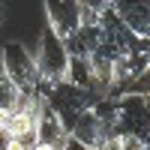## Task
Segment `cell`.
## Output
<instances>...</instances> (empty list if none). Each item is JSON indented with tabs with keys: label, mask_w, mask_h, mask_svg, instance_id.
Masks as SVG:
<instances>
[{
	"label": "cell",
	"mask_w": 150,
	"mask_h": 150,
	"mask_svg": "<svg viewBox=\"0 0 150 150\" xmlns=\"http://www.w3.org/2000/svg\"><path fill=\"white\" fill-rule=\"evenodd\" d=\"M36 69H39V90H48L54 84H66L69 81V57H66V45L57 39L51 30H42L39 36V48H36Z\"/></svg>",
	"instance_id": "6da1fadb"
},
{
	"label": "cell",
	"mask_w": 150,
	"mask_h": 150,
	"mask_svg": "<svg viewBox=\"0 0 150 150\" xmlns=\"http://www.w3.org/2000/svg\"><path fill=\"white\" fill-rule=\"evenodd\" d=\"M45 99H48V105L54 108V114L63 120V126L69 129L75 117L81 114V111L87 108H93L102 96H96L93 90H84V87H75V84H54V87H48V90H39Z\"/></svg>",
	"instance_id": "7a4b0ae2"
},
{
	"label": "cell",
	"mask_w": 150,
	"mask_h": 150,
	"mask_svg": "<svg viewBox=\"0 0 150 150\" xmlns=\"http://www.w3.org/2000/svg\"><path fill=\"white\" fill-rule=\"evenodd\" d=\"M3 75L18 87L21 96H39V69L24 45L9 42L3 48Z\"/></svg>",
	"instance_id": "3957f363"
},
{
	"label": "cell",
	"mask_w": 150,
	"mask_h": 150,
	"mask_svg": "<svg viewBox=\"0 0 150 150\" xmlns=\"http://www.w3.org/2000/svg\"><path fill=\"white\" fill-rule=\"evenodd\" d=\"M117 135H138L150 144V102L144 96H117Z\"/></svg>",
	"instance_id": "277c9868"
},
{
	"label": "cell",
	"mask_w": 150,
	"mask_h": 150,
	"mask_svg": "<svg viewBox=\"0 0 150 150\" xmlns=\"http://www.w3.org/2000/svg\"><path fill=\"white\" fill-rule=\"evenodd\" d=\"M45 27L51 30L60 42H72L81 27V3L78 0H45Z\"/></svg>",
	"instance_id": "5b68a950"
},
{
	"label": "cell",
	"mask_w": 150,
	"mask_h": 150,
	"mask_svg": "<svg viewBox=\"0 0 150 150\" xmlns=\"http://www.w3.org/2000/svg\"><path fill=\"white\" fill-rule=\"evenodd\" d=\"M36 138H39V144H51L57 150H66L69 141H72L69 129L63 126V120L54 114V108L48 105V99L42 93L36 96Z\"/></svg>",
	"instance_id": "8992f818"
},
{
	"label": "cell",
	"mask_w": 150,
	"mask_h": 150,
	"mask_svg": "<svg viewBox=\"0 0 150 150\" xmlns=\"http://www.w3.org/2000/svg\"><path fill=\"white\" fill-rule=\"evenodd\" d=\"M108 3L135 39H150V3H129V0H108Z\"/></svg>",
	"instance_id": "52a82bcc"
},
{
	"label": "cell",
	"mask_w": 150,
	"mask_h": 150,
	"mask_svg": "<svg viewBox=\"0 0 150 150\" xmlns=\"http://www.w3.org/2000/svg\"><path fill=\"white\" fill-rule=\"evenodd\" d=\"M21 93H18V87L15 84H12L9 78H6V75L3 72H0V111H9V108H15L18 102H21Z\"/></svg>",
	"instance_id": "ba28073f"
},
{
	"label": "cell",
	"mask_w": 150,
	"mask_h": 150,
	"mask_svg": "<svg viewBox=\"0 0 150 150\" xmlns=\"http://www.w3.org/2000/svg\"><path fill=\"white\" fill-rule=\"evenodd\" d=\"M117 96H144V99H150V66H147L132 84H126L120 93H114L111 99H117Z\"/></svg>",
	"instance_id": "9c48e42d"
},
{
	"label": "cell",
	"mask_w": 150,
	"mask_h": 150,
	"mask_svg": "<svg viewBox=\"0 0 150 150\" xmlns=\"http://www.w3.org/2000/svg\"><path fill=\"white\" fill-rule=\"evenodd\" d=\"M102 150H120V135H111V138L102 144Z\"/></svg>",
	"instance_id": "30bf717a"
}]
</instances>
